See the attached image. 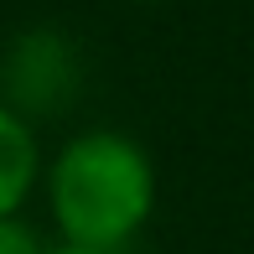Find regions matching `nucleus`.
I'll return each instance as SVG.
<instances>
[{"label": "nucleus", "mask_w": 254, "mask_h": 254, "mask_svg": "<svg viewBox=\"0 0 254 254\" xmlns=\"http://www.w3.org/2000/svg\"><path fill=\"white\" fill-rule=\"evenodd\" d=\"M42 187L63 244L120 254L156 213V161L125 130H83L47 161Z\"/></svg>", "instance_id": "obj_1"}, {"label": "nucleus", "mask_w": 254, "mask_h": 254, "mask_svg": "<svg viewBox=\"0 0 254 254\" xmlns=\"http://www.w3.org/2000/svg\"><path fill=\"white\" fill-rule=\"evenodd\" d=\"M5 78H10V94H16L10 109L26 114V109L63 104L67 94H73L78 63H73V52H67L63 31H26V37L16 42V52H10V63H5Z\"/></svg>", "instance_id": "obj_2"}, {"label": "nucleus", "mask_w": 254, "mask_h": 254, "mask_svg": "<svg viewBox=\"0 0 254 254\" xmlns=\"http://www.w3.org/2000/svg\"><path fill=\"white\" fill-rule=\"evenodd\" d=\"M42 171L47 166H42V145H37L31 120L0 99V218H21Z\"/></svg>", "instance_id": "obj_3"}, {"label": "nucleus", "mask_w": 254, "mask_h": 254, "mask_svg": "<svg viewBox=\"0 0 254 254\" xmlns=\"http://www.w3.org/2000/svg\"><path fill=\"white\" fill-rule=\"evenodd\" d=\"M42 249L47 244H42L21 218H0V254H42Z\"/></svg>", "instance_id": "obj_4"}, {"label": "nucleus", "mask_w": 254, "mask_h": 254, "mask_svg": "<svg viewBox=\"0 0 254 254\" xmlns=\"http://www.w3.org/2000/svg\"><path fill=\"white\" fill-rule=\"evenodd\" d=\"M42 254H109V249H83V244H47Z\"/></svg>", "instance_id": "obj_5"}, {"label": "nucleus", "mask_w": 254, "mask_h": 254, "mask_svg": "<svg viewBox=\"0 0 254 254\" xmlns=\"http://www.w3.org/2000/svg\"><path fill=\"white\" fill-rule=\"evenodd\" d=\"M125 5H156V0H125Z\"/></svg>", "instance_id": "obj_6"}]
</instances>
